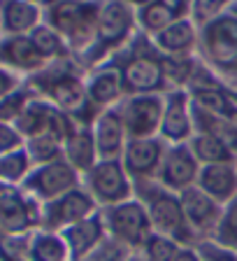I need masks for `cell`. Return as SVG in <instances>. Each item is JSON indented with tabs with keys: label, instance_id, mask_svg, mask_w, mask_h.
Instances as JSON below:
<instances>
[{
	"label": "cell",
	"instance_id": "cell-40",
	"mask_svg": "<svg viewBox=\"0 0 237 261\" xmlns=\"http://www.w3.org/2000/svg\"><path fill=\"white\" fill-rule=\"evenodd\" d=\"M174 261H202V256H200V252L195 247H182L177 252V256H174Z\"/></svg>",
	"mask_w": 237,
	"mask_h": 261
},
{
	"label": "cell",
	"instance_id": "cell-37",
	"mask_svg": "<svg viewBox=\"0 0 237 261\" xmlns=\"http://www.w3.org/2000/svg\"><path fill=\"white\" fill-rule=\"evenodd\" d=\"M23 145H26V140L19 133V128L14 124L0 121V154H10L14 149H21Z\"/></svg>",
	"mask_w": 237,
	"mask_h": 261
},
{
	"label": "cell",
	"instance_id": "cell-9",
	"mask_svg": "<svg viewBox=\"0 0 237 261\" xmlns=\"http://www.w3.org/2000/svg\"><path fill=\"white\" fill-rule=\"evenodd\" d=\"M165 93H128L116 105L128 140L158 138Z\"/></svg>",
	"mask_w": 237,
	"mask_h": 261
},
{
	"label": "cell",
	"instance_id": "cell-35",
	"mask_svg": "<svg viewBox=\"0 0 237 261\" xmlns=\"http://www.w3.org/2000/svg\"><path fill=\"white\" fill-rule=\"evenodd\" d=\"M235 0H191V14L189 19L198 28L207 26L210 21H214L216 16L230 12Z\"/></svg>",
	"mask_w": 237,
	"mask_h": 261
},
{
	"label": "cell",
	"instance_id": "cell-20",
	"mask_svg": "<svg viewBox=\"0 0 237 261\" xmlns=\"http://www.w3.org/2000/svg\"><path fill=\"white\" fill-rule=\"evenodd\" d=\"M93 138H96V149L100 159H121L126 145H128V136H126L124 121L116 108L100 110L98 117L91 124Z\"/></svg>",
	"mask_w": 237,
	"mask_h": 261
},
{
	"label": "cell",
	"instance_id": "cell-10",
	"mask_svg": "<svg viewBox=\"0 0 237 261\" xmlns=\"http://www.w3.org/2000/svg\"><path fill=\"white\" fill-rule=\"evenodd\" d=\"M77 187H81V175L63 156L56 159V161L33 166L28 177L21 182V189L28 196H33L40 205L54 201V198L77 189Z\"/></svg>",
	"mask_w": 237,
	"mask_h": 261
},
{
	"label": "cell",
	"instance_id": "cell-4",
	"mask_svg": "<svg viewBox=\"0 0 237 261\" xmlns=\"http://www.w3.org/2000/svg\"><path fill=\"white\" fill-rule=\"evenodd\" d=\"M126 56H112V61L121 70L126 96L128 93H165L167 84L158 61V49L151 44V40L142 33H137L124 49Z\"/></svg>",
	"mask_w": 237,
	"mask_h": 261
},
{
	"label": "cell",
	"instance_id": "cell-22",
	"mask_svg": "<svg viewBox=\"0 0 237 261\" xmlns=\"http://www.w3.org/2000/svg\"><path fill=\"white\" fill-rule=\"evenodd\" d=\"M198 35L200 28L191 19H174L165 31L154 35L151 44L158 49V54L165 56H195L198 54Z\"/></svg>",
	"mask_w": 237,
	"mask_h": 261
},
{
	"label": "cell",
	"instance_id": "cell-43",
	"mask_svg": "<svg viewBox=\"0 0 237 261\" xmlns=\"http://www.w3.org/2000/svg\"><path fill=\"white\" fill-rule=\"evenodd\" d=\"M230 12H232V14H237V0H235V3H232V7H230Z\"/></svg>",
	"mask_w": 237,
	"mask_h": 261
},
{
	"label": "cell",
	"instance_id": "cell-30",
	"mask_svg": "<svg viewBox=\"0 0 237 261\" xmlns=\"http://www.w3.org/2000/svg\"><path fill=\"white\" fill-rule=\"evenodd\" d=\"M31 170H33V161L26 152V145L10 154H0V182L3 185L21 187V182L28 177Z\"/></svg>",
	"mask_w": 237,
	"mask_h": 261
},
{
	"label": "cell",
	"instance_id": "cell-5",
	"mask_svg": "<svg viewBox=\"0 0 237 261\" xmlns=\"http://www.w3.org/2000/svg\"><path fill=\"white\" fill-rule=\"evenodd\" d=\"M198 59L216 75H232L237 68V14L226 12L200 28Z\"/></svg>",
	"mask_w": 237,
	"mask_h": 261
},
{
	"label": "cell",
	"instance_id": "cell-28",
	"mask_svg": "<svg viewBox=\"0 0 237 261\" xmlns=\"http://www.w3.org/2000/svg\"><path fill=\"white\" fill-rule=\"evenodd\" d=\"M31 40H33V44L38 47V51L42 54V59L47 61V63H56V61L70 59V47L65 44V40L61 38L54 28L47 26L44 21L31 33Z\"/></svg>",
	"mask_w": 237,
	"mask_h": 261
},
{
	"label": "cell",
	"instance_id": "cell-27",
	"mask_svg": "<svg viewBox=\"0 0 237 261\" xmlns=\"http://www.w3.org/2000/svg\"><path fill=\"white\" fill-rule=\"evenodd\" d=\"M158 61H161V70L163 77H165L167 91L170 89H189L200 63L198 56H165V54L158 56Z\"/></svg>",
	"mask_w": 237,
	"mask_h": 261
},
{
	"label": "cell",
	"instance_id": "cell-2",
	"mask_svg": "<svg viewBox=\"0 0 237 261\" xmlns=\"http://www.w3.org/2000/svg\"><path fill=\"white\" fill-rule=\"evenodd\" d=\"M133 185H135V196L146 207L151 228L156 233L170 236L182 247H195L200 243L198 236L191 231L186 219H184L182 198H179L177 191H170L158 179H144V182H133Z\"/></svg>",
	"mask_w": 237,
	"mask_h": 261
},
{
	"label": "cell",
	"instance_id": "cell-13",
	"mask_svg": "<svg viewBox=\"0 0 237 261\" xmlns=\"http://www.w3.org/2000/svg\"><path fill=\"white\" fill-rule=\"evenodd\" d=\"M165 105H163V119H161V138L165 145H184L189 142L195 133L193 119V103L186 89H170L165 91Z\"/></svg>",
	"mask_w": 237,
	"mask_h": 261
},
{
	"label": "cell",
	"instance_id": "cell-24",
	"mask_svg": "<svg viewBox=\"0 0 237 261\" xmlns=\"http://www.w3.org/2000/svg\"><path fill=\"white\" fill-rule=\"evenodd\" d=\"M63 159L70 163L81 177L100 161L91 126H75L72 128V133L63 142Z\"/></svg>",
	"mask_w": 237,
	"mask_h": 261
},
{
	"label": "cell",
	"instance_id": "cell-21",
	"mask_svg": "<svg viewBox=\"0 0 237 261\" xmlns=\"http://www.w3.org/2000/svg\"><path fill=\"white\" fill-rule=\"evenodd\" d=\"M44 21V10L33 0H0V35H31Z\"/></svg>",
	"mask_w": 237,
	"mask_h": 261
},
{
	"label": "cell",
	"instance_id": "cell-7",
	"mask_svg": "<svg viewBox=\"0 0 237 261\" xmlns=\"http://www.w3.org/2000/svg\"><path fill=\"white\" fill-rule=\"evenodd\" d=\"M81 185L93 196L98 207H109L124 203L135 196V185L126 173L121 159H100V161L81 177Z\"/></svg>",
	"mask_w": 237,
	"mask_h": 261
},
{
	"label": "cell",
	"instance_id": "cell-3",
	"mask_svg": "<svg viewBox=\"0 0 237 261\" xmlns=\"http://www.w3.org/2000/svg\"><path fill=\"white\" fill-rule=\"evenodd\" d=\"M103 0H65L44 7V23L70 47V59L81 56L96 42V23Z\"/></svg>",
	"mask_w": 237,
	"mask_h": 261
},
{
	"label": "cell",
	"instance_id": "cell-11",
	"mask_svg": "<svg viewBox=\"0 0 237 261\" xmlns=\"http://www.w3.org/2000/svg\"><path fill=\"white\" fill-rule=\"evenodd\" d=\"M14 126L23 136V140H31V138L38 136H51L56 140L65 142V138L70 136L77 124L65 112H61L56 105L49 103L47 98L35 96L26 105L21 117L14 121Z\"/></svg>",
	"mask_w": 237,
	"mask_h": 261
},
{
	"label": "cell",
	"instance_id": "cell-32",
	"mask_svg": "<svg viewBox=\"0 0 237 261\" xmlns=\"http://www.w3.org/2000/svg\"><path fill=\"white\" fill-rule=\"evenodd\" d=\"M26 152L33 166H40V163H49L63 156V142L51 136H38L26 140Z\"/></svg>",
	"mask_w": 237,
	"mask_h": 261
},
{
	"label": "cell",
	"instance_id": "cell-41",
	"mask_svg": "<svg viewBox=\"0 0 237 261\" xmlns=\"http://www.w3.org/2000/svg\"><path fill=\"white\" fill-rule=\"evenodd\" d=\"M128 3L133 10H140V7H146V5H154V3H161V0H124Z\"/></svg>",
	"mask_w": 237,
	"mask_h": 261
},
{
	"label": "cell",
	"instance_id": "cell-8",
	"mask_svg": "<svg viewBox=\"0 0 237 261\" xmlns=\"http://www.w3.org/2000/svg\"><path fill=\"white\" fill-rule=\"evenodd\" d=\"M42 224V205L19 185L0 182V238L28 236Z\"/></svg>",
	"mask_w": 237,
	"mask_h": 261
},
{
	"label": "cell",
	"instance_id": "cell-31",
	"mask_svg": "<svg viewBox=\"0 0 237 261\" xmlns=\"http://www.w3.org/2000/svg\"><path fill=\"white\" fill-rule=\"evenodd\" d=\"M212 240L219 243L221 247H228V250L237 252V196L230 203L223 205L221 222H219V226H216Z\"/></svg>",
	"mask_w": 237,
	"mask_h": 261
},
{
	"label": "cell",
	"instance_id": "cell-17",
	"mask_svg": "<svg viewBox=\"0 0 237 261\" xmlns=\"http://www.w3.org/2000/svg\"><path fill=\"white\" fill-rule=\"evenodd\" d=\"M84 84H86L88 100H91V105L96 110L116 108L121 103V98L126 96L121 70H118V65L112 59L96 65L93 70H88L86 77H84Z\"/></svg>",
	"mask_w": 237,
	"mask_h": 261
},
{
	"label": "cell",
	"instance_id": "cell-29",
	"mask_svg": "<svg viewBox=\"0 0 237 261\" xmlns=\"http://www.w3.org/2000/svg\"><path fill=\"white\" fill-rule=\"evenodd\" d=\"M135 21H137V33H142L146 38H154L174 21V14L167 7H163L161 3H154V5L135 10Z\"/></svg>",
	"mask_w": 237,
	"mask_h": 261
},
{
	"label": "cell",
	"instance_id": "cell-39",
	"mask_svg": "<svg viewBox=\"0 0 237 261\" xmlns=\"http://www.w3.org/2000/svg\"><path fill=\"white\" fill-rule=\"evenodd\" d=\"M161 5L174 14V19H189L191 14V0H161Z\"/></svg>",
	"mask_w": 237,
	"mask_h": 261
},
{
	"label": "cell",
	"instance_id": "cell-16",
	"mask_svg": "<svg viewBox=\"0 0 237 261\" xmlns=\"http://www.w3.org/2000/svg\"><path fill=\"white\" fill-rule=\"evenodd\" d=\"M167 145L161 138H144V140H128L121 163L133 182H144V179H156L161 170L163 156H165Z\"/></svg>",
	"mask_w": 237,
	"mask_h": 261
},
{
	"label": "cell",
	"instance_id": "cell-36",
	"mask_svg": "<svg viewBox=\"0 0 237 261\" xmlns=\"http://www.w3.org/2000/svg\"><path fill=\"white\" fill-rule=\"evenodd\" d=\"M195 250L200 252L202 261H237V252L228 250V247H221L219 243H214L212 238L200 240L195 245Z\"/></svg>",
	"mask_w": 237,
	"mask_h": 261
},
{
	"label": "cell",
	"instance_id": "cell-45",
	"mask_svg": "<svg viewBox=\"0 0 237 261\" xmlns=\"http://www.w3.org/2000/svg\"><path fill=\"white\" fill-rule=\"evenodd\" d=\"M232 75H235V77H237V68H235V70H232Z\"/></svg>",
	"mask_w": 237,
	"mask_h": 261
},
{
	"label": "cell",
	"instance_id": "cell-14",
	"mask_svg": "<svg viewBox=\"0 0 237 261\" xmlns=\"http://www.w3.org/2000/svg\"><path fill=\"white\" fill-rule=\"evenodd\" d=\"M179 198H182L184 219H186L191 231L198 236V240L212 238L223 215L221 203H216L212 196H207L198 185L179 191Z\"/></svg>",
	"mask_w": 237,
	"mask_h": 261
},
{
	"label": "cell",
	"instance_id": "cell-42",
	"mask_svg": "<svg viewBox=\"0 0 237 261\" xmlns=\"http://www.w3.org/2000/svg\"><path fill=\"white\" fill-rule=\"evenodd\" d=\"M121 261H146V259H144V254H142V250H137V252H128Z\"/></svg>",
	"mask_w": 237,
	"mask_h": 261
},
{
	"label": "cell",
	"instance_id": "cell-1",
	"mask_svg": "<svg viewBox=\"0 0 237 261\" xmlns=\"http://www.w3.org/2000/svg\"><path fill=\"white\" fill-rule=\"evenodd\" d=\"M26 84L38 96L47 98L51 105L68 114L77 126H91L100 112L88 100L84 77L79 75V68L72 63V59L49 63L40 72L26 77Z\"/></svg>",
	"mask_w": 237,
	"mask_h": 261
},
{
	"label": "cell",
	"instance_id": "cell-23",
	"mask_svg": "<svg viewBox=\"0 0 237 261\" xmlns=\"http://www.w3.org/2000/svg\"><path fill=\"white\" fill-rule=\"evenodd\" d=\"M195 185L212 196L216 203H230L237 196V161L226 163H207L200 166V175Z\"/></svg>",
	"mask_w": 237,
	"mask_h": 261
},
{
	"label": "cell",
	"instance_id": "cell-46",
	"mask_svg": "<svg viewBox=\"0 0 237 261\" xmlns=\"http://www.w3.org/2000/svg\"><path fill=\"white\" fill-rule=\"evenodd\" d=\"M19 261H28V259H19Z\"/></svg>",
	"mask_w": 237,
	"mask_h": 261
},
{
	"label": "cell",
	"instance_id": "cell-44",
	"mask_svg": "<svg viewBox=\"0 0 237 261\" xmlns=\"http://www.w3.org/2000/svg\"><path fill=\"white\" fill-rule=\"evenodd\" d=\"M33 3H38L40 7H44V3H47V0H33Z\"/></svg>",
	"mask_w": 237,
	"mask_h": 261
},
{
	"label": "cell",
	"instance_id": "cell-15",
	"mask_svg": "<svg viewBox=\"0 0 237 261\" xmlns=\"http://www.w3.org/2000/svg\"><path fill=\"white\" fill-rule=\"evenodd\" d=\"M200 175V161L193 156L189 142L184 145H167L165 156H163L161 170L156 179L170 191H184L198 182Z\"/></svg>",
	"mask_w": 237,
	"mask_h": 261
},
{
	"label": "cell",
	"instance_id": "cell-26",
	"mask_svg": "<svg viewBox=\"0 0 237 261\" xmlns=\"http://www.w3.org/2000/svg\"><path fill=\"white\" fill-rule=\"evenodd\" d=\"M189 147H191V152H193V156L200 161V166H207V163L237 161V154L232 152L223 140H219L216 136H212V133L195 130L193 138L189 140Z\"/></svg>",
	"mask_w": 237,
	"mask_h": 261
},
{
	"label": "cell",
	"instance_id": "cell-19",
	"mask_svg": "<svg viewBox=\"0 0 237 261\" xmlns=\"http://www.w3.org/2000/svg\"><path fill=\"white\" fill-rule=\"evenodd\" d=\"M61 236H63L65 245H68V252H70L72 261L88 259V256L107 240V231H105V222H103L100 210H98L96 215H91V217L63 228Z\"/></svg>",
	"mask_w": 237,
	"mask_h": 261
},
{
	"label": "cell",
	"instance_id": "cell-38",
	"mask_svg": "<svg viewBox=\"0 0 237 261\" xmlns=\"http://www.w3.org/2000/svg\"><path fill=\"white\" fill-rule=\"evenodd\" d=\"M23 82H26V77H21L19 72L10 70V68H5V65H0V100H3L5 96H10L12 91H16Z\"/></svg>",
	"mask_w": 237,
	"mask_h": 261
},
{
	"label": "cell",
	"instance_id": "cell-12",
	"mask_svg": "<svg viewBox=\"0 0 237 261\" xmlns=\"http://www.w3.org/2000/svg\"><path fill=\"white\" fill-rule=\"evenodd\" d=\"M98 210H100L98 203L93 201V196L86 191V187L81 185V187H77V189L54 198V201L44 203L40 228H49V231H58L61 233L63 228L91 217Z\"/></svg>",
	"mask_w": 237,
	"mask_h": 261
},
{
	"label": "cell",
	"instance_id": "cell-18",
	"mask_svg": "<svg viewBox=\"0 0 237 261\" xmlns=\"http://www.w3.org/2000/svg\"><path fill=\"white\" fill-rule=\"evenodd\" d=\"M0 65L19 72L21 77H31L49 63L33 44L31 35H0Z\"/></svg>",
	"mask_w": 237,
	"mask_h": 261
},
{
	"label": "cell",
	"instance_id": "cell-34",
	"mask_svg": "<svg viewBox=\"0 0 237 261\" xmlns=\"http://www.w3.org/2000/svg\"><path fill=\"white\" fill-rule=\"evenodd\" d=\"M179 250H182V245L174 238L154 231L149 236V240L144 243V247H142V254H144L146 261H174Z\"/></svg>",
	"mask_w": 237,
	"mask_h": 261
},
{
	"label": "cell",
	"instance_id": "cell-33",
	"mask_svg": "<svg viewBox=\"0 0 237 261\" xmlns=\"http://www.w3.org/2000/svg\"><path fill=\"white\" fill-rule=\"evenodd\" d=\"M35 96H38V93L33 91L26 82H23V84L16 89V91H12L10 96H5L3 100H0V121L14 124V121L21 117L23 110H26V105L31 103Z\"/></svg>",
	"mask_w": 237,
	"mask_h": 261
},
{
	"label": "cell",
	"instance_id": "cell-6",
	"mask_svg": "<svg viewBox=\"0 0 237 261\" xmlns=\"http://www.w3.org/2000/svg\"><path fill=\"white\" fill-rule=\"evenodd\" d=\"M100 215H103L107 238L128 252L142 250L149 236L154 233L146 207L142 205L137 196H133L124 203H116V205L100 207Z\"/></svg>",
	"mask_w": 237,
	"mask_h": 261
},
{
	"label": "cell",
	"instance_id": "cell-25",
	"mask_svg": "<svg viewBox=\"0 0 237 261\" xmlns=\"http://www.w3.org/2000/svg\"><path fill=\"white\" fill-rule=\"evenodd\" d=\"M28 261H72L58 231L35 228L28 238Z\"/></svg>",
	"mask_w": 237,
	"mask_h": 261
}]
</instances>
